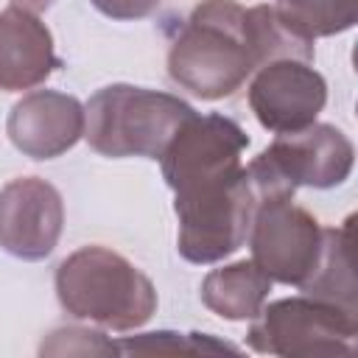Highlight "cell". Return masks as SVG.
<instances>
[{
	"label": "cell",
	"instance_id": "obj_13",
	"mask_svg": "<svg viewBox=\"0 0 358 358\" xmlns=\"http://www.w3.org/2000/svg\"><path fill=\"white\" fill-rule=\"evenodd\" d=\"M271 291L268 274L255 260H241L224 268H215L201 282L204 305L232 322L255 319Z\"/></svg>",
	"mask_w": 358,
	"mask_h": 358
},
{
	"label": "cell",
	"instance_id": "obj_12",
	"mask_svg": "<svg viewBox=\"0 0 358 358\" xmlns=\"http://www.w3.org/2000/svg\"><path fill=\"white\" fill-rule=\"evenodd\" d=\"M59 67L45 22L20 6L0 11V90H31Z\"/></svg>",
	"mask_w": 358,
	"mask_h": 358
},
{
	"label": "cell",
	"instance_id": "obj_7",
	"mask_svg": "<svg viewBox=\"0 0 358 358\" xmlns=\"http://www.w3.org/2000/svg\"><path fill=\"white\" fill-rule=\"evenodd\" d=\"M249 243L252 260L268 280L302 288L322 260L324 229L308 210L296 207L291 196H280L257 204Z\"/></svg>",
	"mask_w": 358,
	"mask_h": 358
},
{
	"label": "cell",
	"instance_id": "obj_10",
	"mask_svg": "<svg viewBox=\"0 0 358 358\" xmlns=\"http://www.w3.org/2000/svg\"><path fill=\"white\" fill-rule=\"evenodd\" d=\"M249 145L246 131L224 115H190L162 151V176L171 190L201 179L207 173L241 165Z\"/></svg>",
	"mask_w": 358,
	"mask_h": 358
},
{
	"label": "cell",
	"instance_id": "obj_16",
	"mask_svg": "<svg viewBox=\"0 0 358 358\" xmlns=\"http://www.w3.org/2000/svg\"><path fill=\"white\" fill-rule=\"evenodd\" d=\"M120 352H134V355H173V352H238V347L232 344H221L213 341L210 336H182V333H145V336H134L126 338L120 347Z\"/></svg>",
	"mask_w": 358,
	"mask_h": 358
},
{
	"label": "cell",
	"instance_id": "obj_4",
	"mask_svg": "<svg viewBox=\"0 0 358 358\" xmlns=\"http://www.w3.org/2000/svg\"><path fill=\"white\" fill-rule=\"evenodd\" d=\"M193 106L168 92L129 84L98 90L84 109V137L103 157L159 159Z\"/></svg>",
	"mask_w": 358,
	"mask_h": 358
},
{
	"label": "cell",
	"instance_id": "obj_2",
	"mask_svg": "<svg viewBox=\"0 0 358 358\" xmlns=\"http://www.w3.org/2000/svg\"><path fill=\"white\" fill-rule=\"evenodd\" d=\"M56 294L67 313L109 330H134L157 310L151 280L106 246H84L64 257L56 268Z\"/></svg>",
	"mask_w": 358,
	"mask_h": 358
},
{
	"label": "cell",
	"instance_id": "obj_6",
	"mask_svg": "<svg viewBox=\"0 0 358 358\" xmlns=\"http://www.w3.org/2000/svg\"><path fill=\"white\" fill-rule=\"evenodd\" d=\"M358 336V316L313 296L277 299L260 308L246 341L257 352L285 358L313 355H352Z\"/></svg>",
	"mask_w": 358,
	"mask_h": 358
},
{
	"label": "cell",
	"instance_id": "obj_1",
	"mask_svg": "<svg viewBox=\"0 0 358 358\" xmlns=\"http://www.w3.org/2000/svg\"><path fill=\"white\" fill-rule=\"evenodd\" d=\"M310 56L313 45L291 36L271 6L243 8L235 0H204L171 45L168 73L182 90L218 101L274 59L308 62Z\"/></svg>",
	"mask_w": 358,
	"mask_h": 358
},
{
	"label": "cell",
	"instance_id": "obj_8",
	"mask_svg": "<svg viewBox=\"0 0 358 358\" xmlns=\"http://www.w3.org/2000/svg\"><path fill=\"white\" fill-rule=\"evenodd\" d=\"M64 207L59 190L39 179L22 176L0 190V246L22 260L48 257L62 235Z\"/></svg>",
	"mask_w": 358,
	"mask_h": 358
},
{
	"label": "cell",
	"instance_id": "obj_9",
	"mask_svg": "<svg viewBox=\"0 0 358 358\" xmlns=\"http://www.w3.org/2000/svg\"><path fill=\"white\" fill-rule=\"evenodd\" d=\"M327 101L324 78L302 59H274L249 87L255 117L271 131H299L316 120Z\"/></svg>",
	"mask_w": 358,
	"mask_h": 358
},
{
	"label": "cell",
	"instance_id": "obj_15",
	"mask_svg": "<svg viewBox=\"0 0 358 358\" xmlns=\"http://www.w3.org/2000/svg\"><path fill=\"white\" fill-rule=\"evenodd\" d=\"M271 8L280 25L302 42L341 34L358 17V0H274Z\"/></svg>",
	"mask_w": 358,
	"mask_h": 358
},
{
	"label": "cell",
	"instance_id": "obj_3",
	"mask_svg": "<svg viewBox=\"0 0 358 358\" xmlns=\"http://www.w3.org/2000/svg\"><path fill=\"white\" fill-rule=\"evenodd\" d=\"M176 193L179 255L190 263H215L246 241L260 196L243 165L193 179Z\"/></svg>",
	"mask_w": 358,
	"mask_h": 358
},
{
	"label": "cell",
	"instance_id": "obj_18",
	"mask_svg": "<svg viewBox=\"0 0 358 358\" xmlns=\"http://www.w3.org/2000/svg\"><path fill=\"white\" fill-rule=\"evenodd\" d=\"M56 0H14V6L28 8V11H45L48 6H53Z\"/></svg>",
	"mask_w": 358,
	"mask_h": 358
},
{
	"label": "cell",
	"instance_id": "obj_17",
	"mask_svg": "<svg viewBox=\"0 0 358 358\" xmlns=\"http://www.w3.org/2000/svg\"><path fill=\"white\" fill-rule=\"evenodd\" d=\"M90 3L112 20H140L159 6V0H90Z\"/></svg>",
	"mask_w": 358,
	"mask_h": 358
},
{
	"label": "cell",
	"instance_id": "obj_14",
	"mask_svg": "<svg viewBox=\"0 0 358 358\" xmlns=\"http://www.w3.org/2000/svg\"><path fill=\"white\" fill-rule=\"evenodd\" d=\"M302 291L313 299L333 302L350 313L355 308V274H352V218L338 229H324V249L313 277L302 285Z\"/></svg>",
	"mask_w": 358,
	"mask_h": 358
},
{
	"label": "cell",
	"instance_id": "obj_5",
	"mask_svg": "<svg viewBox=\"0 0 358 358\" xmlns=\"http://www.w3.org/2000/svg\"><path fill=\"white\" fill-rule=\"evenodd\" d=\"M352 157L355 151L344 131L327 123H310L299 131H282L246 165V173L260 201L280 196L294 199L299 185H341L352 171Z\"/></svg>",
	"mask_w": 358,
	"mask_h": 358
},
{
	"label": "cell",
	"instance_id": "obj_11",
	"mask_svg": "<svg viewBox=\"0 0 358 358\" xmlns=\"http://www.w3.org/2000/svg\"><path fill=\"white\" fill-rule=\"evenodd\" d=\"M84 123V106L73 95L36 90L14 103L6 131L25 157L53 159L78 143Z\"/></svg>",
	"mask_w": 358,
	"mask_h": 358
}]
</instances>
